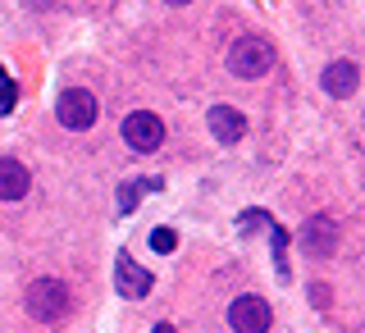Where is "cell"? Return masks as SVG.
<instances>
[{
    "mask_svg": "<svg viewBox=\"0 0 365 333\" xmlns=\"http://www.w3.org/2000/svg\"><path fill=\"white\" fill-rule=\"evenodd\" d=\"M319 83H324V91H329V96L347 101V96H356V83H361V68L351 64V60H334V64L324 68V78H319Z\"/></svg>",
    "mask_w": 365,
    "mask_h": 333,
    "instance_id": "obj_9",
    "label": "cell"
},
{
    "mask_svg": "<svg viewBox=\"0 0 365 333\" xmlns=\"http://www.w3.org/2000/svg\"><path fill=\"white\" fill-rule=\"evenodd\" d=\"M137 205V183H123V192H119V210H133Z\"/></svg>",
    "mask_w": 365,
    "mask_h": 333,
    "instance_id": "obj_14",
    "label": "cell"
},
{
    "mask_svg": "<svg viewBox=\"0 0 365 333\" xmlns=\"http://www.w3.org/2000/svg\"><path fill=\"white\" fill-rule=\"evenodd\" d=\"M311 302L319 306V311H324V306H329V288H324V283H311Z\"/></svg>",
    "mask_w": 365,
    "mask_h": 333,
    "instance_id": "obj_15",
    "label": "cell"
},
{
    "mask_svg": "<svg viewBox=\"0 0 365 333\" xmlns=\"http://www.w3.org/2000/svg\"><path fill=\"white\" fill-rule=\"evenodd\" d=\"M269 64H274V46L265 37H237L228 46V68L237 78H260L269 73Z\"/></svg>",
    "mask_w": 365,
    "mask_h": 333,
    "instance_id": "obj_2",
    "label": "cell"
},
{
    "mask_svg": "<svg viewBox=\"0 0 365 333\" xmlns=\"http://www.w3.org/2000/svg\"><path fill=\"white\" fill-rule=\"evenodd\" d=\"M123 142L133 146V151H155L160 142H165V119L151 110H133L128 119H123Z\"/></svg>",
    "mask_w": 365,
    "mask_h": 333,
    "instance_id": "obj_6",
    "label": "cell"
},
{
    "mask_svg": "<svg viewBox=\"0 0 365 333\" xmlns=\"http://www.w3.org/2000/svg\"><path fill=\"white\" fill-rule=\"evenodd\" d=\"M228 324H233L237 333H265L274 324V311H269L265 297L242 292V297H233V302H228Z\"/></svg>",
    "mask_w": 365,
    "mask_h": 333,
    "instance_id": "obj_4",
    "label": "cell"
},
{
    "mask_svg": "<svg viewBox=\"0 0 365 333\" xmlns=\"http://www.w3.org/2000/svg\"><path fill=\"white\" fill-rule=\"evenodd\" d=\"M151 333H174V324H155V329H151Z\"/></svg>",
    "mask_w": 365,
    "mask_h": 333,
    "instance_id": "obj_16",
    "label": "cell"
},
{
    "mask_svg": "<svg viewBox=\"0 0 365 333\" xmlns=\"http://www.w3.org/2000/svg\"><path fill=\"white\" fill-rule=\"evenodd\" d=\"M55 114H60L64 128L87 133L91 123H96V96H91L87 87H68V91H60V106H55Z\"/></svg>",
    "mask_w": 365,
    "mask_h": 333,
    "instance_id": "obj_5",
    "label": "cell"
},
{
    "mask_svg": "<svg viewBox=\"0 0 365 333\" xmlns=\"http://www.w3.org/2000/svg\"><path fill=\"white\" fill-rule=\"evenodd\" d=\"M210 133H215V142H224V146L242 142V133H247L242 110H233V106H215V110H210Z\"/></svg>",
    "mask_w": 365,
    "mask_h": 333,
    "instance_id": "obj_10",
    "label": "cell"
},
{
    "mask_svg": "<svg viewBox=\"0 0 365 333\" xmlns=\"http://www.w3.org/2000/svg\"><path fill=\"white\" fill-rule=\"evenodd\" d=\"M114 288H119V297H128V302H142L155 288V279L146 265H137L128 251H119V260H114Z\"/></svg>",
    "mask_w": 365,
    "mask_h": 333,
    "instance_id": "obj_7",
    "label": "cell"
},
{
    "mask_svg": "<svg viewBox=\"0 0 365 333\" xmlns=\"http://www.w3.org/2000/svg\"><path fill=\"white\" fill-rule=\"evenodd\" d=\"M151 247L160 251V256H169V251L178 247V233H174V228H155V233H151Z\"/></svg>",
    "mask_w": 365,
    "mask_h": 333,
    "instance_id": "obj_12",
    "label": "cell"
},
{
    "mask_svg": "<svg viewBox=\"0 0 365 333\" xmlns=\"http://www.w3.org/2000/svg\"><path fill=\"white\" fill-rule=\"evenodd\" d=\"M0 83H9V73H5V68H0Z\"/></svg>",
    "mask_w": 365,
    "mask_h": 333,
    "instance_id": "obj_17",
    "label": "cell"
},
{
    "mask_svg": "<svg viewBox=\"0 0 365 333\" xmlns=\"http://www.w3.org/2000/svg\"><path fill=\"white\" fill-rule=\"evenodd\" d=\"M297 242H302V251L311 260H329L338 251V224H334V215H311V220L297 228Z\"/></svg>",
    "mask_w": 365,
    "mask_h": 333,
    "instance_id": "obj_3",
    "label": "cell"
},
{
    "mask_svg": "<svg viewBox=\"0 0 365 333\" xmlns=\"http://www.w3.org/2000/svg\"><path fill=\"white\" fill-rule=\"evenodd\" d=\"M68 311H73V292H68L60 279H37L28 288V315L32 319H41V324H60Z\"/></svg>",
    "mask_w": 365,
    "mask_h": 333,
    "instance_id": "obj_1",
    "label": "cell"
},
{
    "mask_svg": "<svg viewBox=\"0 0 365 333\" xmlns=\"http://www.w3.org/2000/svg\"><path fill=\"white\" fill-rule=\"evenodd\" d=\"M14 96H19L14 83H0V114H9V110H14Z\"/></svg>",
    "mask_w": 365,
    "mask_h": 333,
    "instance_id": "obj_13",
    "label": "cell"
},
{
    "mask_svg": "<svg viewBox=\"0 0 365 333\" xmlns=\"http://www.w3.org/2000/svg\"><path fill=\"white\" fill-rule=\"evenodd\" d=\"M32 192V174L23 160H9L0 155V201H23Z\"/></svg>",
    "mask_w": 365,
    "mask_h": 333,
    "instance_id": "obj_8",
    "label": "cell"
},
{
    "mask_svg": "<svg viewBox=\"0 0 365 333\" xmlns=\"http://www.w3.org/2000/svg\"><path fill=\"white\" fill-rule=\"evenodd\" d=\"M274 265L279 279H288V228H274Z\"/></svg>",
    "mask_w": 365,
    "mask_h": 333,
    "instance_id": "obj_11",
    "label": "cell"
}]
</instances>
